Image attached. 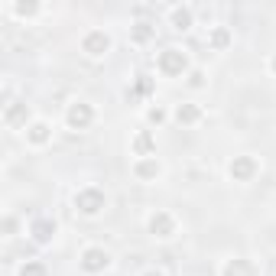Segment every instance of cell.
Segmentation results:
<instances>
[{
    "mask_svg": "<svg viewBox=\"0 0 276 276\" xmlns=\"http://www.w3.org/2000/svg\"><path fill=\"white\" fill-rule=\"evenodd\" d=\"M107 263H110V257H107L104 250H88V253H85V260H81V266H85V270H91V273L104 270Z\"/></svg>",
    "mask_w": 276,
    "mask_h": 276,
    "instance_id": "cell-2",
    "label": "cell"
},
{
    "mask_svg": "<svg viewBox=\"0 0 276 276\" xmlns=\"http://www.w3.org/2000/svg\"><path fill=\"white\" fill-rule=\"evenodd\" d=\"M75 205H78V208L85 211V215H94V211L104 208V195H101V192H94V189L78 192V195H75Z\"/></svg>",
    "mask_w": 276,
    "mask_h": 276,
    "instance_id": "cell-1",
    "label": "cell"
},
{
    "mask_svg": "<svg viewBox=\"0 0 276 276\" xmlns=\"http://www.w3.org/2000/svg\"><path fill=\"white\" fill-rule=\"evenodd\" d=\"M88 120H91V107L88 104H75L68 110V123L72 127H88Z\"/></svg>",
    "mask_w": 276,
    "mask_h": 276,
    "instance_id": "cell-3",
    "label": "cell"
},
{
    "mask_svg": "<svg viewBox=\"0 0 276 276\" xmlns=\"http://www.w3.org/2000/svg\"><path fill=\"white\" fill-rule=\"evenodd\" d=\"M107 49V36L104 33H91V36L85 39V52H91V55H101Z\"/></svg>",
    "mask_w": 276,
    "mask_h": 276,
    "instance_id": "cell-6",
    "label": "cell"
},
{
    "mask_svg": "<svg viewBox=\"0 0 276 276\" xmlns=\"http://www.w3.org/2000/svg\"><path fill=\"white\" fill-rule=\"evenodd\" d=\"M140 172H143V176H153L156 166H153V163H143V166H140Z\"/></svg>",
    "mask_w": 276,
    "mask_h": 276,
    "instance_id": "cell-15",
    "label": "cell"
},
{
    "mask_svg": "<svg viewBox=\"0 0 276 276\" xmlns=\"http://www.w3.org/2000/svg\"><path fill=\"white\" fill-rule=\"evenodd\" d=\"M150 36V30H147V23H140V30H136V39H147Z\"/></svg>",
    "mask_w": 276,
    "mask_h": 276,
    "instance_id": "cell-16",
    "label": "cell"
},
{
    "mask_svg": "<svg viewBox=\"0 0 276 276\" xmlns=\"http://www.w3.org/2000/svg\"><path fill=\"white\" fill-rule=\"evenodd\" d=\"M20 276H46V266L43 263H26L23 270H20Z\"/></svg>",
    "mask_w": 276,
    "mask_h": 276,
    "instance_id": "cell-11",
    "label": "cell"
},
{
    "mask_svg": "<svg viewBox=\"0 0 276 276\" xmlns=\"http://www.w3.org/2000/svg\"><path fill=\"white\" fill-rule=\"evenodd\" d=\"M224 276H250V266H247L244 260H234V263L224 270Z\"/></svg>",
    "mask_w": 276,
    "mask_h": 276,
    "instance_id": "cell-9",
    "label": "cell"
},
{
    "mask_svg": "<svg viewBox=\"0 0 276 276\" xmlns=\"http://www.w3.org/2000/svg\"><path fill=\"white\" fill-rule=\"evenodd\" d=\"M163 72H182V65H185V59H182V52H176V49H169L163 55Z\"/></svg>",
    "mask_w": 276,
    "mask_h": 276,
    "instance_id": "cell-5",
    "label": "cell"
},
{
    "mask_svg": "<svg viewBox=\"0 0 276 276\" xmlns=\"http://www.w3.org/2000/svg\"><path fill=\"white\" fill-rule=\"evenodd\" d=\"M253 172V160H237V163H231V176L234 179H247Z\"/></svg>",
    "mask_w": 276,
    "mask_h": 276,
    "instance_id": "cell-7",
    "label": "cell"
},
{
    "mask_svg": "<svg viewBox=\"0 0 276 276\" xmlns=\"http://www.w3.org/2000/svg\"><path fill=\"white\" fill-rule=\"evenodd\" d=\"M23 114H26V107H10V110H7V123H17Z\"/></svg>",
    "mask_w": 276,
    "mask_h": 276,
    "instance_id": "cell-14",
    "label": "cell"
},
{
    "mask_svg": "<svg viewBox=\"0 0 276 276\" xmlns=\"http://www.w3.org/2000/svg\"><path fill=\"white\" fill-rule=\"evenodd\" d=\"M198 117V110L195 107H179V120H185V123H192Z\"/></svg>",
    "mask_w": 276,
    "mask_h": 276,
    "instance_id": "cell-12",
    "label": "cell"
},
{
    "mask_svg": "<svg viewBox=\"0 0 276 276\" xmlns=\"http://www.w3.org/2000/svg\"><path fill=\"white\" fill-rule=\"evenodd\" d=\"M150 227H153V234L160 231V237H166V234L172 231V224H169V218H166V215H160V218H153V221H150Z\"/></svg>",
    "mask_w": 276,
    "mask_h": 276,
    "instance_id": "cell-8",
    "label": "cell"
},
{
    "mask_svg": "<svg viewBox=\"0 0 276 276\" xmlns=\"http://www.w3.org/2000/svg\"><path fill=\"white\" fill-rule=\"evenodd\" d=\"M172 20H176V30H185V26H189V13H185V10H176V17H172Z\"/></svg>",
    "mask_w": 276,
    "mask_h": 276,
    "instance_id": "cell-13",
    "label": "cell"
},
{
    "mask_svg": "<svg viewBox=\"0 0 276 276\" xmlns=\"http://www.w3.org/2000/svg\"><path fill=\"white\" fill-rule=\"evenodd\" d=\"M52 234H55V224H52V221L43 218V221H36V224H33V237H36L39 244H49Z\"/></svg>",
    "mask_w": 276,
    "mask_h": 276,
    "instance_id": "cell-4",
    "label": "cell"
},
{
    "mask_svg": "<svg viewBox=\"0 0 276 276\" xmlns=\"http://www.w3.org/2000/svg\"><path fill=\"white\" fill-rule=\"evenodd\" d=\"M46 136H49V127H46V123H36V127L30 130V140H33V143H43Z\"/></svg>",
    "mask_w": 276,
    "mask_h": 276,
    "instance_id": "cell-10",
    "label": "cell"
},
{
    "mask_svg": "<svg viewBox=\"0 0 276 276\" xmlns=\"http://www.w3.org/2000/svg\"><path fill=\"white\" fill-rule=\"evenodd\" d=\"M147 276H160V273H147Z\"/></svg>",
    "mask_w": 276,
    "mask_h": 276,
    "instance_id": "cell-17",
    "label": "cell"
}]
</instances>
